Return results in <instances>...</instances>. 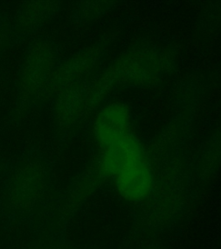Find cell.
<instances>
[{"label": "cell", "instance_id": "obj_3", "mask_svg": "<svg viewBox=\"0 0 221 249\" xmlns=\"http://www.w3.org/2000/svg\"><path fill=\"white\" fill-rule=\"evenodd\" d=\"M129 132V113L119 104L109 105L99 113L94 134L101 146Z\"/></svg>", "mask_w": 221, "mask_h": 249}, {"label": "cell", "instance_id": "obj_5", "mask_svg": "<svg viewBox=\"0 0 221 249\" xmlns=\"http://www.w3.org/2000/svg\"><path fill=\"white\" fill-rule=\"evenodd\" d=\"M12 28L9 26L5 20L0 18V53L9 46L12 42Z\"/></svg>", "mask_w": 221, "mask_h": 249}, {"label": "cell", "instance_id": "obj_2", "mask_svg": "<svg viewBox=\"0 0 221 249\" xmlns=\"http://www.w3.org/2000/svg\"><path fill=\"white\" fill-rule=\"evenodd\" d=\"M49 183V171L43 161L28 159L20 163L8 181L6 197L13 209L28 210L42 199Z\"/></svg>", "mask_w": 221, "mask_h": 249}, {"label": "cell", "instance_id": "obj_1", "mask_svg": "<svg viewBox=\"0 0 221 249\" xmlns=\"http://www.w3.org/2000/svg\"><path fill=\"white\" fill-rule=\"evenodd\" d=\"M58 64V51L52 41L40 38L31 43L18 76V98L22 108H29L48 93Z\"/></svg>", "mask_w": 221, "mask_h": 249}, {"label": "cell", "instance_id": "obj_4", "mask_svg": "<svg viewBox=\"0 0 221 249\" xmlns=\"http://www.w3.org/2000/svg\"><path fill=\"white\" fill-rule=\"evenodd\" d=\"M59 2L31 1L19 8L15 18V27L20 33H30L42 26L58 12Z\"/></svg>", "mask_w": 221, "mask_h": 249}]
</instances>
